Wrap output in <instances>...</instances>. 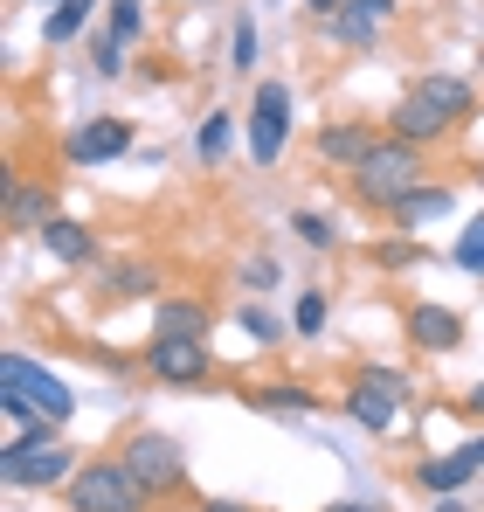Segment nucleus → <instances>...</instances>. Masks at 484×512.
Returning a JSON list of instances; mask_svg holds the SVG:
<instances>
[{"mask_svg": "<svg viewBox=\"0 0 484 512\" xmlns=\"http://www.w3.org/2000/svg\"><path fill=\"white\" fill-rule=\"evenodd\" d=\"M77 443L56 423H35L28 436H7L0 443V485L7 492H63L77 478Z\"/></svg>", "mask_w": 484, "mask_h": 512, "instance_id": "nucleus-1", "label": "nucleus"}, {"mask_svg": "<svg viewBox=\"0 0 484 512\" xmlns=\"http://www.w3.org/2000/svg\"><path fill=\"white\" fill-rule=\"evenodd\" d=\"M346 180H353V201H360V208L388 215L402 194H415V187L429 180V146H408V139H395V132H388V139H381L360 167L346 173Z\"/></svg>", "mask_w": 484, "mask_h": 512, "instance_id": "nucleus-2", "label": "nucleus"}, {"mask_svg": "<svg viewBox=\"0 0 484 512\" xmlns=\"http://www.w3.org/2000/svg\"><path fill=\"white\" fill-rule=\"evenodd\" d=\"M63 506L70 512H146V485L132 478V464L125 457H83L77 478L63 485Z\"/></svg>", "mask_w": 484, "mask_h": 512, "instance_id": "nucleus-3", "label": "nucleus"}, {"mask_svg": "<svg viewBox=\"0 0 484 512\" xmlns=\"http://www.w3.org/2000/svg\"><path fill=\"white\" fill-rule=\"evenodd\" d=\"M408 395H415V388H408L402 367H374V360H367V367L346 374V416L367 429V436H388V429L402 423Z\"/></svg>", "mask_w": 484, "mask_h": 512, "instance_id": "nucleus-4", "label": "nucleus"}, {"mask_svg": "<svg viewBox=\"0 0 484 512\" xmlns=\"http://www.w3.org/2000/svg\"><path fill=\"white\" fill-rule=\"evenodd\" d=\"M118 457L132 464V478L146 485V499H173L187 485V450H180L173 429H132Z\"/></svg>", "mask_w": 484, "mask_h": 512, "instance_id": "nucleus-5", "label": "nucleus"}, {"mask_svg": "<svg viewBox=\"0 0 484 512\" xmlns=\"http://www.w3.org/2000/svg\"><path fill=\"white\" fill-rule=\"evenodd\" d=\"M242 118H249V125H242V132H249V160H256V167H277L284 146H291V84H284V77H256Z\"/></svg>", "mask_w": 484, "mask_h": 512, "instance_id": "nucleus-6", "label": "nucleus"}, {"mask_svg": "<svg viewBox=\"0 0 484 512\" xmlns=\"http://www.w3.org/2000/svg\"><path fill=\"white\" fill-rule=\"evenodd\" d=\"M0 388L28 395V402H35V416H42V423H56V429L77 416V388H70L56 367L28 360V353H0Z\"/></svg>", "mask_w": 484, "mask_h": 512, "instance_id": "nucleus-7", "label": "nucleus"}, {"mask_svg": "<svg viewBox=\"0 0 484 512\" xmlns=\"http://www.w3.org/2000/svg\"><path fill=\"white\" fill-rule=\"evenodd\" d=\"M132 118H111V111H97V118H83V125H70L63 132V167H111V160H125L132 153Z\"/></svg>", "mask_w": 484, "mask_h": 512, "instance_id": "nucleus-8", "label": "nucleus"}, {"mask_svg": "<svg viewBox=\"0 0 484 512\" xmlns=\"http://www.w3.org/2000/svg\"><path fill=\"white\" fill-rule=\"evenodd\" d=\"M139 360H146V374H153L160 388H201V381L215 374V353H208V340H173V333H153Z\"/></svg>", "mask_w": 484, "mask_h": 512, "instance_id": "nucleus-9", "label": "nucleus"}, {"mask_svg": "<svg viewBox=\"0 0 484 512\" xmlns=\"http://www.w3.org/2000/svg\"><path fill=\"white\" fill-rule=\"evenodd\" d=\"M388 139V125L381 118H339V125H325L319 132V167H339V173H353L374 146Z\"/></svg>", "mask_w": 484, "mask_h": 512, "instance_id": "nucleus-10", "label": "nucleus"}, {"mask_svg": "<svg viewBox=\"0 0 484 512\" xmlns=\"http://www.w3.org/2000/svg\"><path fill=\"white\" fill-rule=\"evenodd\" d=\"M402 333H408L415 353H436V360H443V353L464 346V312H450V305H408Z\"/></svg>", "mask_w": 484, "mask_h": 512, "instance_id": "nucleus-11", "label": "nucleus"}, {"mask_svg": "<svg viewBox=\"0 0 484 512\" xmlns=\"http://www.w3.org/2000/svg\"><path fill=\"white\" fill-rule=\"evenodd\" d=\"M450 208H457V187H450V180H422L415 194H402V201L388 208V229H395V236H422V229L443 222Z\"/></svg>", "mask_w": 484, "mask_h": 512, "instance_id": "nucleus-12", "label": "nucleus"}, {"mask_svg": "<svg viewBox=\"0 0 484 512\" xmlns=\"http://www.w3.org/2000/svg\"><path fill=\"white\" fill-rule=\"evenodd\" d=\"M408 90H415V97H422L429 111H443V118H450L457 132H464V125L478 118V90H471V77H457V70H429V77H415Z\"/></svg>", "mask_w": 484, "mask_h": 512, "instance_id": "nucleus-13", "label": "nucleus"}, {"mask_svg": "<svg viewBox=\"0 0 484 512\" xmlns=\"http://www.w3.org/2000/svg\"><path fill=\"white\" fill-rule=\"evenodd\" d=\"M388 21H395V0H346V7L325 21V35L346 42V49H374Z\"/></svg>", "mask_w": 484, "mask_h": 512, "instance_id": "nucleus-14", "label": "nucleus"}, {"mask_svg": "<svg viewBox=\"0 0 484 512\" xmlns=\"http://www.w3.org/2000/svg\"><path fill=\"white\" fill-rule=\"evenodd\" d=\"M381 125H388L395 139H408V146H443V139L457 132V125H450L443 111H429V104H422L415 90H408V97L395 104V111H388V118H381Z\"/></svg>", "mask_w": 484, "mask_h": 512, "instance_id": "nucleus-15", "label": "nucleus"}, {"mask_svg": "<svg viewBox=\"0 0 484 512\" xmlns=\"http://www.w3.org/2000/svg\"><path fill=\"white\" fill-rule=\"evenodd\" d=\"M42 222H56V187L49 180H14L7 187V229L14 236H42Z\"/></svg>", "mask_w": 484, "mask_h": 512, "instance_id": "nucleus-16", "label": "nucleus"}, {"mask_svg": "<svg viewBox=\"0 0 484 512\" xmlns=\"http://www.w3.org/2000/svg\"><path fill=\"white\" fill-rule=\"evenodd\" d=\"M471 478H478V457L457 443V450H443V457H422L415 464V485L429 492V499H450V492H471Z\"/></svg>", "mask_w": 484, "mask_h": 512, "instance_id": "nucleus-17", "label": "nucleus"}, {"mask_svg": "<svg viewBox=\"0 0 484 512\" xmlns=\"http://www.w3.org/2000/svg\"><path fill=\"white\" fill-rule=\"evenodd\" d=\"M35 243L56 256V263H70V270L97 263V229H90V222H77V215H56V222H42V236H35Z\"/></svg>", "mask_w": 484, "mask_h": 512, "instance_id": "nucleus-18", "label": "nucleus"}, {"mask_svg": "<svg viewBox=\"0 0 484 512\" xmlns=\"http://www.w3.org/2000/svg\"><path fill=\"white\" fill-rule=\"evenodd\" d=\"M153 333H173V340H208L215 333V312L201 298H153Z\"/></svg>", "mask_w": 484, "mask_h": 512, "instance_id": "nucleus-19", "label": "nucleus"}, {"mask_svg": "<svg viewBox=\"0 0 484 512\" xmlns=\"http://www.w3.org/2000/svg\"><path fill=\"white\" fill-rule=\"evenodd\" d=\"M104 298H111V305L160 298V263H146V256H125V263H111V270H104Z\"/></svg>", "mask_w": 484, "mask_h": 512, "instance_id": "nucleus-20", "label": "nucleus"}, {"mask_svg": "<svg viewBox=\"0 0 484 512\" xmlns=\"http://www.w3.org/2000/svg\"><path fill=\"white\" fill-rule=\"evenodd\" d=\"M249 409H256V416H319L325 395H319V388H305V381H277V388H256Z\"/></svg>", "mask_w": 484, "mask_h": 512, "instance_id": "nucleus-21", "label": "nucleus"}, {"mask_svg": "<svg viewBox=\"0 0 484 512\" xmlns=\"http://www.w3.org/2000/svg\"><path fill=\"white\" fill-rule=\"evenodd\" d=\"M229 146H236V111H208V118L194 125V160H201V167H222Z\"/></svg>", "mask_w": 484, "mask_h": 512, "instance_id": "nucleus-22", "label": "nucleus"}, {"mask_svg": "<svg viewBox=\"0 0 484 512\" xmlns=\"http://www.w3.org/2000/svg\"><path fill=\"white\" fill-rule=\"evenodd\" d=\"M97 7H111V0H63V7H56V14L42 21V42H49V49L77 42L83 28H90V14H97Z\"/></svg>", "mask_w": 484, "mask_h": 512, "instance_id": "nucleus-23", "label": "nucleus"}, {"mask_svg": "<svg viewBox=\"0 0 484 512\" xmlns=\"http://www.w3.org/2000/svg\"><path fill=\"white\" fill-rule=\"evenodd\" d=\"M291 236H298L305 250H339V222H332L325 208H298V215H291Z\"/></svg>", "mask_w": 484, "mask_h": 512, "instance_id": "nucleus-24", "label": "nucleus"}, {"mask_svg": "<svg viewBox=\"0 0 484 512\" xmlns=\"http://www.w3.org/2000/svg\"><path fill=\"white\" fill-rule=\"evenodd\" d=\"M256 56H263V42H256V14L242 7V14H236V28H229V70L256 77Z\"/></svg>", "mask_w": 484, "mask_h": 512, "instance_id": "nucleus-25", "label": "nucleus"}, {"mask_svg": "<svg viewBox=\"0 0 484 512\" xmlns=\"http://www.w3.org/2000/svg\"><path fill=\"white\" fill-rule=\"evenodd\" d=\"M325 291H298V305H291V333L298 340H325Z\"/></svg>", "mask_w": 484, "mask_h": 512, "instance_id": "nucleus-26", "label": "nucleus"}, {"mask_svg": "<svg viewBox=\"0 0 484 512\" xmlns=\"http://www.w3.org/2000/svg\"><path fill=\"white\" fill-rule=\"evenodd\" d=\"M104 28L132 49V42L146 35V0H111V7H104Z\"/></svg>", "mask_w": 484, "mask_h": 512, "instance_id": "nucleus-27", "label": "nucleus"}, {"mask_svg": "<svg viewBox=\"0 0 484 512\" xmlns=\"http://www.w3.org/2000/svg\"><path fill=\"white\" fill-rule=\"evenodd\" d=\"M236 277H242V291H277V284H284V263H277L270 250H256V256L236 263Z\"/></svg>", "mask_w": 484, "mask_h": 512, "instance_id": "nucleus-28", "label": "nucleus"}, {"mask_svg": "<svg viewBox=\"0 0 484 512\" xmlns=\"http://www.w3.org/2000/svg\"><path fill=\"white\" fill-rule=\"evenodd\" d=\"M90 70H97L104 84H111V77H125V42H118L111 28H97V35H90Z\"/></svg>", "mask_w": 484, "mask_h": 512, "instance_id": "nucleus-29", "label": "nucleus"}, {"mask_svg": "<svg viewBox=\"0 0 484 512\" xmlns=\"http://www.w3.org/2000/svg\"><path fill=\"white\" fill-rule=\"evenodd\" d=\"M457 270H471V277H484V208L478 215H471V222H464V229H457Z\"/></svg>", "mask_w": 484, "mask_h": 512, "instance_id": "nucleus-30", "label": "nucleus"}, {"mask_svg": "<svg viewBox=\"0 0 484 512\" xmlns=\"http://www.w3.org/2000/svg\"><path fill=\"white\" fill-rule=\"evenodd\" d=\"M242 333L256 346H277L284 340V326H277V312H263V305H242Z\"/></svg>", "mask_w": 484, "mask_h": 512, "instance_id": "nucleus-31", "label": "nucleus"}, {"mask_svg": "<svg viewBox=\"0 0 484 512\" xmlns=\"http://www.w3.org/2000/svg\"><path fill=\"white\" fill-rule=\"evenodd\" d=\"M374 256H381L388 270H402V263H415V243H402V236H395V243H374Z\"/></svg>", "mask_w": 484, "mask_h": 512, "instance_id": "nucleus-32", "label": "nucleus"}, {"mask_svg": "<svg viewBox=\"0 0 484 512\" xmlns=\"http://www.w3.org/2000/svg\"><path fill=\"white\" fill-rule=\"evenodd\" d=\"M464 416H478V423H484V381H471V388H464Z\"/></svg>", "mask_w": 484, "mask_h": 512, "instance_id": "nucleus-33", "label": "nucleus"}, {"mask_svg": "<svg viewBox=\"0 0 484 512\" xmlns=\"http://www.w3.org/2000/svg\"><path fill=\"white\" fill-rule=\"evenodd\" d=\"M339 7H346V0H305V14H312V21H332Z\"/></svg>", "mask_w": 484, "mask_h": 512, "instance_id": "nucleus-34", "label": "nucleus"}, {"mask_svg": "<svg viewBox=\"0 0 484 512\" xmlns=\"http://www.w3.org/2000/svg\"><path fill=\"white\" fill-rule=\"evenodd\" d=\"M429 512H471V499H464V492H450V499H436Z\"/></svg>", "mask_w": 484, "mask_h": 512, "instance_id": "nucleus-35", "label": "nucleus"}, {"mask_svg": "<svg viewBox=\"0 0 484 512\" xmlns=\"http://www.w3.org/2000/svg\"><path fill=\"white\" fill-rule=\"evenodd\" d=\"M464 450H471V457H478V471H484V429H478V436H471V443H464Z\"/></svg>", "mask_w": 484, "mask_h": 512, "instance_id": "nucleus-36", "label": "nucleus"}, {"mask_svg": "<svg viewBox=\"0 0 484 512\" xmlns=\"http://www.w3.org/2000/svg\"><path fill=\"white\" fill-rule=\"evenodd\" d=\"M201 512H242V506H229V499H201Z\"/></svg>", "mask_w": 484, "mask_h": 512, "instance_id": "nucleus-37", "label": "nucleus"}, {"mask_svg": "<svg viewBox=\"0 0 484 512\" xmlns=\"http://www.w3.org/2000/svg\"><path fill=\"white\" fill-rule=\"evenodd\" d=\"M56 7H63V0H56Z\"/></svg>", "mask_w": 484, "mask_h": 512, "instance_id": "nucleus-38", "label": "nucleus"}]
</instances>
